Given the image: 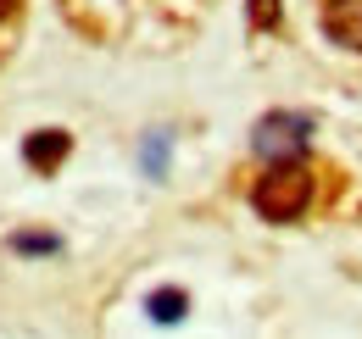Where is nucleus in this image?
Wrapping results in <instances>:
<instances>
[{"label":"nucleus","instance_id":"f257e3e1","mask_svg":"<svg viewBox=\"0 0 362 339\" xmlns=\"http://www.w3.org/2000/svg\"><path fill=\"white\" fill-rule=\"evenodd\" d=\"M251 206L268 217V222H296V217L313 206V172L301 167V162L262 172L257 189H251Z\"/></svg>","mask_w":362,"mask_h":339},{"label":"nucleus","instance_id":"f03ea898","mask_svg":"<svg viewBox=\"0 0 362 339\" xmlns=\"http://www.w3.org/2000/svg\"><path fill=\"white\" fill-rule=\"evenodd\" d=\"M307 133H313V117H296V112H268L262 123L251 128V150H257L262 162H273V167H290V162H301Z\"/></svg>","mask_w":362,"mask_h":339},{"label":"nucleus","instance_id":"7ed1b4c3","mask_svg":"<svg viewBox=\"0 0 362 339\" xmlns=\"http://www.w3.org/2000/svg\"><path fill=\"white\" fill-rule=\"evenodd\" d=\"M323 34L346 50H362V0H323Z\"/></svg>","mask_w":362,"mask_h":339},{"label":"nucleus","instance_id":"20e7f679","mask_svg":"<svg viewBox=\"0 0 362 339\" xmlns=\"http://www.w3.org/2000/svg\"><path fill=\"white\" fill-rule=\"evenodd\" d=\"M67 150H73V133H62V128H40V133H28V145H23V162L34 172H56L67 162Z\"/></svg>","mask_w":362,"mask_h":339},{"label":"nucleus","instance_id":"39448f33","mask_svg":"<svg viewBox=\"0 0 362 339\" xmlns=\"http://www.w3.org/2000/svg\"><path fill=\"white\" fill-rule=\"evenodd\" d=\"M184 306H189V300H184V290H156L145 311H151L156 323H179V317H184Z\"/></svg>","mask_w":362,"mask_h":339},{"label":"nucleus","instance_id":"423d86ee","mask_svg":"<svg viewBox=\"0 0 362 339\" xmlns=\"http://www.w3.org/2000/svg\"><path fill=\"white\" fill-rule=\"evenodd\" d=\"M11 251L45 256V251H62V239H56V234H11Z\"/></svg>","mask_w":362,"mask_h":339},{"label":"nucleus","instance_id":"0eeeda50","mask_svg":"<svg viewBox=\"0 0 362 339\" xmlns=\"http://www.w3.org/2000/svg\"><path fill=\"white\" fill-rule=\"evenodd\" d=\"M145 172H151V178L168 172V133H151V139H145Z\"/></svg>","mask_w":362,"mask_h":339},{"label":"nucleus","instance_id":"6e6552de","mask_svg":"<svg viewBox=\"0 0 362 339\" xmlns=\"http://www.w3.org/2000/svg\"><path fill=\"white\" fill-rule=\"evenodd\" d=\"M245 17H251V28H257V34H268V28H279V0H251V6H245Z\"/></svg>","mask_w":362,"mask_h":339},{"label":"nucleus","instance_id":"1a4fd4ad","mask_svg":"<svg viewBox=\"0 0 362 339\" xmlns=\"http://www.w3.org/2000/svg\"><path fill=\"white\" fill-rule=\"evenodd\" d=\"M11 11H17V0H0V23H6V17H11Z\"/></svg>","mask_w":362,"mask_h":339}]
</instances>
